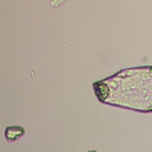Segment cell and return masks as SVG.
Listing matches in <instances>:
<instances>
[{
	"label": "cell",
	"mask_w": 152,
	"mask_h": 152,
	"mask_svg": "<svg viewBox=\"0 0 152 152\" xmlns=\"http://www.w3.org/2000/svg\"><path fill=\"white\" fill-rule=\"evenodd\" d=\"M101 101L138 110H152V68L129 69L94 84Z\"/></svg>",
	"instance_id": "obj_1"
},
{
	"label": "cell",
	"mask_w": 152,
	"mask_h": 152,
	"mask_svg": "<svg viewBox=\"0 0 152 152\" xmlns=\"http://www.w3.org/2000/svg\"><path fill=\"white\" fill-rule=\"evenodd\" d=\"M24 133L25 132H24V129L21 127H17L15 126V127H8V128H6L5 135H6V139L7 140L13 141V140H17L18 138H20Z\"/></svg>",
	"instance_id": "obj_2"
},
{
	"label": "cell",
	"mask_w": 152,
	"mask_h": 152,
	"mask_svg": "<svg viewBox=\"0 0 152 152\" xmlns=\"http://www.w3.org/2000/svg\"><path fill=\"white\" fill-rule=\"evenodd\" d=\"M93 152H94V151H93Z\"/></svg>",
	"instance_id": "obj_3"
}]
</instances>
